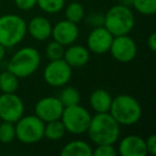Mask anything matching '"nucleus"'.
<instances>
[{"mask_svg": "<svg viewBox=\"0 0 156 156\" xmlns=\"http://www.w3.org/2000/svg\"><path fill=\"white\" fill-rule=\"evenodd\" d=\"M63 59L71 67H81L88 63L90 59L89 49L81 45H69L64 49Z\"/></svg>", "mask_w": 156, "mask_h": 156, "instance_id": "obj_16", "label": "nucleus"}, {"mask_svg": "<svg viewBox=\"0 0 156 156\" xmlns=\"http://www.w3.org/2000/svg\"><path fill=\"white\" fill-rule=\"evenodd\" d=\"M64 106L58 98L55 96H46L35 104L34 112L37 118L44 123L54 120H59L62 115Z\"/></svg>", "mask_w": 156, "mask_h": 156, "instance_id": "obj_11", "label": "nucleus"}, {"mask_svg": "<svg viewBox=\"0 0 156 156\" xmlns=\"http://www.w3.org/2000/svg\"><path fill=\"white\" fill-rule=\"evenodd\" d=\"M91 117L92 115L85 107L77 104L64 107L60 120L66 132L73 135H81L87 133Z\"/></svg>", "mask_w": 156, "mask_h": 156, "instance_id": "obj_6", "label": "nucleus"}, {"mask_svg": "<svg viewBox=\"0 0 156 156\" xmlns=\"http://www.w3.org/2000/svg\"><path fill=\"white\" fill-rule=\"evenodd\" d=\"M45 123L35 115H23L15 122L16 138L23 143L33 144L39 142L44 137Z\"/></svg>", "mask_w": 156, "mask_h": 156, "instance_id": "obj_7", "label": "nucleus"}, {"mask_svg": "<svg viewBox=\"0 0 156 156\" xmlns=\"http://www.w3.org/2000/svg\"><path fill=\"white\" fill-rule=\"evenodd\" d=\"M135 26V16L128 7L115 5L104 15V27L113 35L128 34Z\"/></svg>", "mask_w": 156, "mask_h": 156, "instance_id": "obj_3", "label": "nucleus"}, {"mask_svg": "<svg viewBox=\"0 0 156 156\" xmlns=\"http://www.w3.org/2000/svg\"><path fill=\"white\" fill-rule=\"evenodd\" d=\"M120 1V5H123L125 7H132L133 5V0H119Z\"/></svg>", "mask_w": 156, "mask_h": 156, "instance_id": "obj_32", "label": "nucleus"}, {"mask_svg": "<svg viewBox=\"0 0 156 156\" xmlns=\"http://www.w3.org/2000/svg\"><path fill=\"white\" fill-rule=\"evenodd\" d=\"M120 126L109 112L96 113L91 117L87 133L96 145L115 144L120 137Z\"/></svg>", "mask_w": 156, "mask_h": 156, "instance_id": "obj_1", "label": "nucleus"}, {"mask_svg": "<svg viewBox=\"0 0 156 156\" xmlns=\"http://www.w3.org/2000/svg\"><path fill=\"white\" fill-rule=\"evenodd\" d=\"M65 127L63 125L62 121L59 120H54V121L46 122L45 127H44V137L51 141L60 140L65 134Z\"/></svg>", "mask_w": 156, "mask_h": 156, "instance_id": "obj_20", "label": "nucleus"}, {"mask_svg": "<svg viewBox=\"0 0 156 156\" xmlns=\"http://www.w3.org/2000/svg\"><path fill=\"white\" fill-rule=\"evenodd\" d=\"M79 35V29L77 24L67 20L58 22L51 30V37L58 43L63 46L72 45L76 42Z\"/></svg>", "mask_w": 156, "mask_h": 156, "instance_id": "obj_13", "label": "nucleus"}, {"mask_svg": "<svg viewBox=\"0 0 156 156\" xmlns=\"http://www.w3.org/2000/svg\"><path fill=\"white\" fill-rule=\"evenodd\" d=\"M15 138V123L3 121L0 124V141L1 143H10Z\"/></svg>", "mask_w": 156, "mask_h": 156, "instance_id": "obj_25", "label": "nucleus"}, {"mask_svg": "<svg viewBox=\"0 0 156 156\" xmlns=\"http://www.w3.org/2000/svg\"><path fill=\"white\" fill-rule=\"evenodd\" d=\"M109 113L120 125L129 126L139 122L142 115V108L134 96L120 94L112 98Z\"/></svg>", "mask_w": 156, "mask_h": 156, "instance_id": "obj_2", "label": "nucleus"}, {"mask_svg": "<svg viewBox=\"0 0 156 156\" xmlns=\"http://www.w3.org/2000/svg\"><path fill=\"white\" fill-rule=\"evenodd\" d=\"M92 147L83 140H74L69 142L61 150L62 156H92Z\"/></svg>", "mask_w": 156, "mask_h": 156, "instance_id": "obj_18", "label": "nucleus"}, {"mask_svg": "<svg viewBox=\"0 0 156 156\" xmlns=\"http://www.w3.org/2000/svg\"><path fill=\"white\" fill-rule=\"evenodd\" d=\"M112 96L104 89H96L90 95V105L96 113L109 112Z\"/></svg>", "mask_w": 156, "mask_h": 156, "instance_id": "obj_17", "label": "nucleus"}, {"mask_svg": "<svg viewBox=\"0 0 156 156\" xmlns=\"http://www.w3.org/2000/svg\"><path fill=\"white\" fill-rule=\"evenodd\" d=\"M25 105L15 93H2L0 95V119L15 123L24 115Z\"/></svg>", "mask_w": 156, "mask_h": 156, "instance_id": "obj_9", "label": "nucleus"}, {"mask_svg": "<svg viewBox=\"0 0 156 156\" xmlns=\"http://www.w3.org/2000/svg\"><path fill=\"white\" fill-rule=\"evenodd\" d=\"M52 26L47 18L35 16L27 25V32L37 41H45L51 37Z\"/></svg>", "mask_w": 156, "mask_h": 156, "instance_id": "obj_15", "label": "nucleus"}, {"mask_svg": "<svg viewBox=\"0 0 156 156\" xmlns=\"http://www.w3.org/2000/svg\"><path fill=\"white\" fill-rule=\"evenodd\" d=\"M37 5L45 13L56 14L62 11L65 5V0H37Z\"/></svg>", "mask_w": 156, "mask_h": 156, "instance_id": "obj_23", "label": "nucleus"}, {"mask_svg": "<svg viewBox=\"0 0 156 156\" xmlns=\"http://www.w3.org/2000/svg\"><path fill=\"white\" fill-rule=\"evenodd\" d=\"M0 73H1V72H0Z\"/></svg>", "mask_w": 156, "mask_h": 156, "instance_id": "obj_36", "label": "nucleus"}, {"mask_svg": "<svg viewBox=\"0 0 156 156\" xmlns=\"http://www.w3.org/2000/svg\"><path fill=\"white\" fill-rule=\"evenodd\" d=\"M118 151L113 144H98L92 150V156H115Z\"/></svg>", "mask_w": 156, "mask_h": 156, "instance_id": "obj_27", "label": "nucleus"}, {"mask_svg": "<svg viewBox=\"0 0 156 156\" xmlns=\"http://www.w3.org/2000/svg\"><path fill=\"white\" fill-rule=\"evenodd\" d=\"M147 46L152 51H155L156 50V33L152 32L150 34V37H147Z\"/></svg>", "mask_w": 156, "mask_h": 156, "instance_id": "obj_31", "label": "nucleus"}, {"mask_svg": "<svg viewBox=\"0 0 156 156\" xmlns=\"http://www.w3.org/2000/svg\"><path fill=\"white\" fill-rule=\"evenodd\" d=\"M145 145H147V153L151 155L156 154V135H151L145 139Z\"/></svg>", "mask_w": 156, "mask_h": 156, "instance_id": "obj_30", "label": "nucleus"}, {"mask_svg": "<svg viewBox=\"0 0 156 156\" xmlns=\"http://www.w3.org/2000/svg\"><path fill=\"white\" fill-rule=\"evenodd\" d=\"M118 154L122 156H145L147 154L145 139L137 135H128L121 139Z\"/></svg>", "mask_w": 156, "mask_h": 156, "instance_id": "obj_14", "label": "nucleus"}, {"mask_svg": "<svg viewBox=\"0 0 156 156\" xmlns=\"http://www.w3.org/2000/svg\"><path fill=\"white\" fill-rule=\"evenodd\" d=\"M41 64V55L33 47H23L18 49L8 62L7 69L15 74L18 78L31 76Z\"/></svg>", "mask_w": 156, "mask_h": 156, "instance_id": "obj_4", "label": "nucleus"}, {"mask_svg": "<svg viewBox=\"0 0 156 156\" xmlns=\"http://www.w3.org/2000/svg\"><path fill=\"white\" fill-rule=\"evenodd\" d=\"M45 54L49 61L62 59L63 55H64V46L54 40L47 44L45 48Z\"/></svg>", "mask_w": 156, "mask_h": 156, "instance_id": "obj_26", "label": "nucleus"}, {"mask_svg": "<svg viewBox=\"0 0 156 156\" xmlns=\"http://www.w3.org/2000/svg\"><path fill=\"white\" fill-rule=\"evenodd\" d=\"M83 17H85V9L83 5L78 1L71 2L65 9V20L69 22L78 24L83 20Z\"/></svg>", "mask_w": 156, "mask_h": 156, "instance_id": "obj_22", "label": "nucleus"}, {"mask_svg": "<svg viewBox=\"0 0 156 156\" xmlns=\"http://www.w3.org/2000/svg\"><path fill=\"white\" fill-rule=\"evenodd\" d=\"M14 2L22 11H29L37 5V0H14Z\"/></svg>", "mask_w": 156, "mask_h": 156, "instance_id": "obj_29", "label": "nucleus"}, {"mask_svg": "<svg viewBox=\"0 0 156 156\" xmlns=\"http://www.w3.org/2000/svg\"><path fill=\"white\" fill-rule=\"evenodd\" d=\"M113 35L104 26L95 27L91 30L87 39L89 51L96 55H103L109 51Z\"/></svg>", "mask_w": 156, "mask_h": 156, "instance_id": "obj_12", "label": "nucleus"}, {"mask_svg": "<svg viewBox=\"0 0 156 156\" xmlns=\"http://www.w3.org/2000/svg\"><path fill=\"white\" fill-rule=\"evenodd\" d=\"M58 98L64 107L77 105L80 102V93L76 88L74 87H66L60 92Z\"/></svg>", "mask_w": 156, "mask_h": 156, "instance_id": "obj_21", "label": "nucleus"}, {"mask_svg": "<svg viewBox=\"0 0 156 156\" xmlns=\"http://www.w3.org/2000/svg\"><path fill=\"white\" fill-rule=\"evenodd\" d=\"M43 76L47 85L56 88L63 87L71 79L72 67L65 62L63 58L52 60L46 65Z\"/></svg>", "mask_w": 156, "mask_h": 156, "instance_id": "obj_8", "label": "nucleus"}, {"mask_svg": "<svg viewBox=\"0 0 156 156\" xmlns=\"http://www.w3.org/2000/svg\"><path fill=\"white\" fill-rule=\"evenodd\" d=\"M86 20H87V24H89L93 28L104 26V15L102 13H90Z\"/></svg>", "mask_w": 156, "mask_h": 156, "instance_id": "obj_28", "label": "nucleus"}, {"mask_svg": "<svg viewBox=\"0 0 156 156\" xmlns=\"http://www.w3.org/2000/svg\"><path fill=\"white\" fill-rule=\"evenodd\" d=\"M27 33V23L16 14L0 16V44L5 48L14 47L24 40Z\"/></svg>", "mask_w": 156, "mask_h": 156, "instance_id": "obj_5", "label": "nucleus"}, {"mask_svg": "<svg viewBox=\"0 0 156 156\" xmlns=\"http://www.w3.org/2000/svg\"><path fill=\"white\" fill-rule=\"evenodd\" d=\"M5 47L0 44V61L5 58Z\"/></svg>", "mask_w": 156, "mask_h": 156, "instance_id": "obj_33", "label": "nucleus"}, {"mask_svg": "<svg viewBox=\"0 0 156 156\" xmlns=\"http://www.w3.org/2000/svg\"><path fill=\"white\" fill-rule=\"evenodd\" d=\"M1 144H2V143H1V141H0V149H1Z\"/></svg>", "mask_w": 156, "mask_h": 156, "instance_id": "obj_34", "label": "nucleus"}, {"mask_svg": "<svg viewBox=\"0 0 156 156\" xmlns=\"http://www.w3.org/2000/svg\"><path fill=\"white\" fill-rule=\"evenodd\" d=\"M132 7L143 15H154L156 13V0H133Z\"/></svg>", "mask_w": 156, "mask_h": 156, "instance_id": "obj_24", "label": "nucleus"}, {"mask_svg": "<svg viewBox=\"0 0 156 156\" xmlns=\"http://www.w3.org/2000/svg\"><path fill=\"white\" fill-rule=\"evenodd\" d=\"M73 1H80V0H73Z\"/></svg>", "mask_w": 156, "mask_h": 156, "instance_id": "obj_35", "label": "nucleus"}, {"mask_svg": "<svg viewBox=\"0 0 156 156\" xmlns=\"http://www.w3.org/2000/svg\"><path fill=\"white\" fill-rule=\"evenodd\" d=\"M20 87V78L10 71L0 73V91L2 93H15Z\"/></svg>", "mask_w": 156, "mask_h": 156, "instance_id": "obj_19", "label": "nucleus"}, {"mask_svg": "<svg viewBox=\"0 0 156 156\" xmlns=\"http://www.w3.org/2000/svg\"><path fill=\"white\" fill-rule=\"evenodd\" d=\"M111 56L121 63H128L135 59L137 55V45L128 34L113 37L110 46Z\"/></svg>", "mask_w": 156, "mask_h": 156, "instance_id": "obj_10", "label": "nucleus"}]
</instances>
